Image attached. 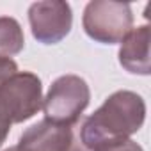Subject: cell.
Instances as JSON below:
<instances>
[{"mask_svg": "<svg viewBox=\"0 0 151 151\" xmlns=\"http://www.w3.org/2000/svg\"><path fill=\"white\" fill-rule=\"evenodd\" d=\"M25 46V36L20 23L11 16H0V57L11 59Z\"/></svg>", "mask_w": 151, "mask_h": 151, "instance_id": "ba28073f", "label": "cell"}, {"mask_svg": "<svg viewBox=\"0 0 151 151\" xmlns=\"http://www.w3.org/2000/svg\"><path fill=\"white\" fill-rule=\"evenodd\" d=\"M29 23L34 39L43 45H55L62 41L73 25V13L68 2L43 0L29 7Z\"/></svg>", "mask_w": 151, "mask_h": 151, "instance_id": "8992f818", "label": "cell"}, {"mask_svg": "<svg viewBox=\"0 0 151 151\" xmlns=\"http://www.w3.org/2000/svg\"><path fill=\"white\" fill-rule=\"evenodd\" d=\"M96 151H144L135 140L132 139H126V140H119V142H114V144H109V146H103Z\"/></svg>", "mask_w": 151, "mask_h": 151, "instance_id": "9c48e42d", "label": "cell"}, {"mask_svg": "<svg viewBox=\"0 0 151 151\" xmlns=\"http://www.w3.org/2000/svg\"><path fill=\"white\" fill-rule=\"evenodd\" d=\"M91 100V89L78 75H62L55 78L43 98L45 119L59 124L75 126Z\"/></svg>", "mask_w": 151, "mask_h": 151, "instance_id": "7a4b0ae2", "label": "cell"}, {"mask_svg": "<svg viewBox=\"0 0 151 151\" xmlns=\"http://www.w3.org/2000/svg\"><path fill=\"white\" fill-rule=\"evenodd\" d=\"M0 100L13 124L29 121L43 107V86L39 77L30 71H16L0 84Z\"/></svg>", "mask_w": 151, "mask_h": 151, "instance_id": "277c9868", "label": "cell"}, {"mask_svg": "<svg viewBox=\"0 0 151 151\" xmlns=\"http://www.w3.org/2000/svg\"><path fill=\"white\" fill-rule=\"evenodd\" d=\"M18 71V64L13 59H6V57H0V84L4 80H7L9 77Z\"/></svg>", "mask_w": 151, "mask_h": 151, "instance_id": "8fae6325", "label": "cell"}, {"mask_svg": "<svg viewBox=\"0 0 151 151\" xmlns=\"http://www.w3.org/2000/svg\"><path fill=\"white\" fill-rule=\"evenodd\" d=\"M119 64L133 75H149V27L140 25L132 29L121 41Z\"/></svg>", "mask_w": 151, "mask_h": 151, "instance_id": "52a82bcc", "label": "cell"}, {"mask_svg": "<svg viewBox=\"0 0 151 151\" xmlns=\"http://www.w3.org/2000/svg\"><path fill=\"white\" fill-rule=\"evenodd\" d=\"M11 126H13V121H11L9 114H7L2 100H0V146L6 142V139H7L9 132H11Z\"/></svg>", "mask_w": 151, "mask_h": 151, "instance_id": "30bf717a", "label": "cell"}, {"mask_svg": "<svg viewBox=\"0 0 151 151\" xmlns=\"http://www.w3.org/2000/svg\"><path fill=\"white\" fill-rule=\"evenodd\" d=\"M146 119V103L133 91H116L103 105L78 123V135L87 151L126 140L137 133Z\"/></svg>", "mask_w": 151, "mask_h": 151, "instance_id": "6da1fadb", "label": "cell"}, {"mask_svg": "<svg viewBox=\"0 0 151 151\" xmlns=\"http://www.w3.org/2000/svg\"><path fill=\"white\" fill-rule=\"evenodd\" d=\"M18 151H87L78 135V123L75 126L52 123L43 119L27 128L18 144Z\"/></svg>", "mask_w": 151, "mask_h": 151, "instance_id": "5b68a950", "label": "cell"}, {"mask_svg": "<svg viewBox=\"0 0 151 151\" xmlns=\"http://www.w3.org/2000/svg\"><path fill=\"white\" fill-rule=\"evenodd\" d=\"M4 151H18V149H16V146H13V147H7V149H4Z\"/></svg>", "mask_w": 151, "mask_h": 151, "instance_id": "7c38bea8", "label": "cell"}, {"mask_svg": "<svg viewBox=\"0 0 151 151\" xmlns=\"http://www.w3.org/2000/svg\"><path fill=\"white\" fill-rule=\"evenodd\" d=\"M82 25L86 34L101 45L121 43L133 25L132 7L112 0H93L84 9Z\"/></svg>", "mask_w": 151, "mask_h": 151, "instance_id": "3957f363", "label": "cell"}]
</instances>
